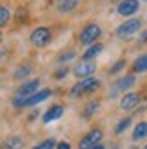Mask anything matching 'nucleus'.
I'll use <instances>...</instances> for the list:
<instances>
[{"label":"nucleus","mask_w":147,"mask_h":149,"mask_svg":"<svg viewBox=\"0 0 147 149\" xmlns=\"http://www.w3.org/2000/svg\"><path fill=\"white\" fill-rule=\"evenodd\" d=\"M38 86H40V82L36 80V78L24 82V84L17 89V93H15V96H13V106L15 107H24V102L31 95H35L36 91H38Z\"/></svg>","instance_id":"obj_1"},{"label":"nucleus","mask_w":147,"mask_h":149,"mask_svg":"<svg viewBox=\"0 0 147 149\" xmlns=\"http://www.w3.org/2000/svg\"><path fill=\"white\" fill-rule=\"evenodd\" d=\"M98 87H100V80H98V78H93V77H89V78H82L80 82H76V84L73 86V89H71V96L75 98V96L82 95V93H93L94 89H98Z\"/></svg>","instance_id":"obj_2"},{"label":"nucleus","mask_w":147,"mask_h":149,"mask_svg":"<svg viewBox=\"0 0 147 149\" xmlns=\"http://www.w3.org/2000/svg\"><path fill=\"white\" fill-rule=\"evenodd\" d=\"M100 35H102V29H100L98 24H87L82 29L78 40H80V44H84V46H91V44H96V38Z\"/></svg>","instance_id":"obj_3"},{"label":"nucleus","mask_w":147,"mask_h":149,"mask_svg":"<svg viewBox=\"0 0 147 149\" xmlns=\"http://www.w3.org/2000/svg\"><path fill=\"white\" fill-rule=\"evenodd\" d=\"M140 26H142V22L138 18H129V20H126L123 24H120L118 27H116V36H118V38L131 36V35H135L138 29H140Z\"/></svg>","instance_id":"obj_4"},{"label":"nucleus","mask_w":147,"mask_h":149,"mask_svg":"<svg viewBox=\"0 0 147 149\" xmlns=\"http://www.w3.org/2000/svg\"><path fill=\"white\" fill-rule=\"evenodd\" d=\"M29 42L33 44L35 47H44L51 42V31L47 27H36L35 31L29 36Z\"/></svg>","instance_id":"obj_5"},{"label":"nucleus","mask_w":147,"mask_h":149,"mask_svg":"<svg viewBox=\"0 0 147 149\" xmlns=\"http://www.w3.org/2000/svg\"><path fill=\"white\" fill-rule=\"evenodd\" d=\"M100 140H102V131H100V129H91L82 140H80V149L94 147V146L100 144Z\"/></svg>","instance_id":"obj_6"},{"label":"nucleus","mask_w":147,"mask_h":149,"mask_svg":"<svg viewBox=\"0 0 147 149\" xmlns=\"http://www.w3.org/2000/svg\"><path fill=\"white\" fill-rule=\"evenodd\" d=\"M116 9H118V15H122V17H131V15H135L140 9V4L136 0H126V2H120Z\"/></svg>","instance_id":"obj_7"},{"label":"nucleus","mask_w":147,"mask_h":149,"mask_svg":"<svg viewBox=\"0 0 147 149\" xmlns=\"http://www.w3.org/2000/svg\"><path fill=\"white\" fill-rule=\"evenodd\" d=\"M64 115V106H60V104H56V106H51L46 113H44V116H42V122L44 124H49V122H55V120H58Z\"/></svg>","instance_id":"obj_8"},{"label":"nucleus","mask_w":147,"mask_h":149,"mask_svg":"<svg viewBox=\"0 0 147 149\" xmlns=\"http://www.w3.org/2000/svg\"><path fill=\"white\" fill-rule=\"evenodd\" d=\"M136 82V78H135V74H129V77H126V78H120L116 84L113 86V89H111V95H118V93H126V89L127 87H131Z\"/></svg>","instance_id":"obj_9"},{"label":"nucleus","mask_w":147,"mask_h":149,"mask_svg":"<svg viewBox=\"0 0 147 149\" xmlns=\"http://www.w3.org/2000/svg\"><path fill=\"white\" fill-rule=\"evenodd\" d=\"M94 69H96V65H94V64L84 60V62H80L75 68V77H78V78H89V74H93Z\"/></svg>","instance_id":"obj_10"},{"label":"nucleus","mask_w":147,"mask_h":149,"mask_svg":"<svg viewBox=\"0 0 147 149\" xmlns=\"http://www.w3.org/2000/svg\"><path fill=\"white\" fill-rule=\"evenodd\" d=\"M49 96H51V89H40V91H36L35 95H31V96H29V98L24 102V107H27V106H36V104L47 100Z\"/></svg>","instance_id":"obj_11"},{"label":"nucleus","mask_w":147,"mask_h":149,"mask_svg":"<svg viewBox=\"0 0 147 149\" xmlns=\"http://www.w3.org/2000/svg\"><path fill=\"white\" fill-rule=\"evenodd\" d=\"M138 102H140V96L136 93H123L122 100H120V107L127 111V109H133Z\"/></svg>","instance_id":"obj_12"},{"label":"nucleus","mask_w":147,"mask_h":149,"mask_svg":"<svg viewBox=\"0 0 147 149\" xmlns=\"http://www.w3.org/2000/svg\"><path fill=\"white\" fill-rule=\"evenodd\" d=\"M4 149H24V140L20 136H9L4 140Z\"/></svg>","instance_id":"obj_13"},{"label":"nucleus","mask_w":147,"mask_h":149,"mask_svg":"<svg viewBox=\"0 0 147 149\" xmlns=\"http://www.w3.org/2000/svg\"><path fill=\"white\" fill-rule=\"evenodd\" d=\"M102 51H104V46H102V44H93V46H91V47H87V51L84 53V60H85V62H89L91 58L98 56Z\"/></svg>","instance_id":"obj_14"},{"label":"nucleus","mask_w":147,"mask_h":149,"mask_svg":"<svg viewBox=\"0 0 147 149\" xmlns=\"http://www.w3.org/2000/svg\"><path fill=\"white\" fill-rule=\"evenodd\" d=\"M133 71L135 73H145L147 71V55L138 56L136 60L133 62Z\"/></svg>","instance_id":"obj_15"},{"label":"nucleus","mask_w":147,"mask_h":149,"mask_svg":"<svg viewBox=\"0 0 147 149\" xmlns=\"http://www.w3.org/2000/svg\"><path fill=\"white\" fill-rule=\"evenodd\" d=\"M147 136V122H140L133 131V140H142Z\"/></svg>","instance_id":"obj_16"},{"label":"nucleus","mask_w":147,"mask_h":149,"mask_svg":"<svg viewBox=\"0 0 147 149\" xmlns=\"http://www.w3.org/2000/svg\"><path fill=\"white\" fill-rule=\"evenodd\" d=\"M9 18H11V11H9V7H7V6H0V27L7 26Z\"/></svg>","instance_id":"obj_17"},{"label":"nucleus","mask_w":147,"mask_h":149,"mask_svg":"<svg viewBox=\"0 0 147 149\" xmlns=\"http://www.w3.org/2000/svg\"><path fill=\"white\" fill-rule=\"evenodd\" d=\"M76 6H78L76 0H67V2H60V4H58V11H60V13H69V11L75 9Z\"/></svg>","instance_id":"obj_18"},{"label":"nucleus","mask_w":147,"mask_h":149,"mask_svg":"<svg viewBox=\"0 0 147 149\" xmlns=\"http://www.w3.org/2000/svg\"><path fill=\"white\" fill-rule=\"evenodd\" d=\"M98 107H100V104H98V102H89V104L85 106V109H84L82 116H84V118H91V116L94 115V111H96Z\"/></svg>","instance_id":"obj_19"},{"label":"nucleus","mask_w":147,"mask_h":149,"mask_svg":"<svg viewBox=\"0 0 147 149\" xmlns=\"http://www.w3.org/2000/svg\"><path fill=\"white\" fill-rule=\"evenodd\" d=\"M129 125H131V118H123V120H120L118 125L114 127V133H116V135H120V133H123Z\"/></svg>","instance_id":"obj_20"},{"label":"nucleus","mask_w":147,"mask_h":149,"mask_svg":"<svg viewBox=\"0 0 147 149\" xmlns=\"http://www.w3.org/2000/svg\"><path fill=\"white\" fill-rule=\"evenodd\" d=\"M56 144H55V140L53 138H47V140H42L40 144H36L33 149H53Z\"/></svg>","instance_id":"obj_21"},{"label":"nucleus","mask_w":147,"mask_h":149,"mask_svg":"<svg viewBox=\"0 0 147 149\" xmlns=\"http://www.w3.org/2000/svg\"><path fill=\"white\" fill-rule=\"evenodd\" d=\"M29 73H31V68H29V65H20V68L15 71V78H26Z\"/></svg>","instance_id":"obj_22"},{"label":"nucleus","mask_w":147,"mask_h":149,"mask_svg":"<svg viewBox=\"0 0 147 149\" xmlns=\"http://www.w3.org/2000/svg\"><path fill=\"white\" fill-rule=\"evenodd\" d=\"M75 56H76V53H75V51H65L64 55H60V56H58V60H60V62H71Z\"/></svg>","instance_id":"obj_23"},{"label":"nucleus","mask_w":147,"mask_h":149,"mask_svg":"<svg viewBox=\"0 0 147 149\" xmlns=\"http://www.w3.org/2000/svg\"><path fill=\"white\" fill-rule=\"evenodd\" d=\"M123 68H126V62H123V60H118L111 69H109V74H116V73H120Z\"/></svg>","instance_id":"obj_24"},{"label":"nucleus","mask_w":147,"mask_h":149,"mask_svg":"<svg viewBox=\"0 0 147 149\" xmlns=\"http://www.w3.org/2000/svg\"><path fill=\"white\" fill-rule=\"evenodd\" d=\"M65 74H67V68H62V69H58V71L55 73V77L60 80V78H64V77H65Z\"/></svg>","instance_id":"obj_25"},{"label":"nucleus","mask_w":147,"mask_h":149,"mask_svg":"<svg viewBox=\"0 0 147 149\" xmlns=\"http://www.w3.org/2000/svg\"><path fill=\"white\" fill-rule=\"evenodd\" d=\"M56 149H71V146L67 142H58L56 144Z\"/></svg>","instance_id":"obj_26"},{"label":"nucleus","mask_w":147,"mask_h":149,"mask_svg":"<svg viewBox=\"0 0 147 149\" xmlns=\"http://www.w3.org/2000/svg\"><path fill=\"white\" fill-rule=\"evenodd\" d=\"M89 149H104V146H102V144H98V146H94V147H89Z\"/></svg>","instance_id":"obj_27"},{"label":"nucleus","mask_w":147,"mask_h":149,"mask_svg":"<svg viewBox=\"0 0 147 149\" xmlns=\"http://www.w3.org/2000/svg\"><path fill=\"white\" fill-rule=\"evenodd\" d=\"M142 40H144V42L147 40V31H144V35H142Z\"/></svg>","instance_id":"obj_28"},{"label":"nucleus","mask_w":147,"mask_h":149,"mask_svg":"<svg viewBox=\"0 0 147 149\" xmlns=\"http://www.w3.org/2000/svg\"><path fill=\"white\" fill-rule=\"evenodd\" d=\"M111 149H118V147H116V146H113V147H111Z\"/></svg>","instance_id":"obj_29"},{"label":"nucleus","mask_w":147,"mask_h":149,"mask_svg":"<svg viewBox=\"0 0 147 149\" xmlns=\"http://www.w3.org/2000/svg\"><path fill=\"white\" fill-rule=\"evenodd\" d=\"M145 149H147V146H145Z\"/></svg>","instance_id":"obj_30"}]
</instances>
